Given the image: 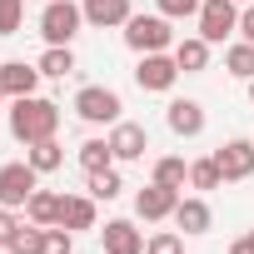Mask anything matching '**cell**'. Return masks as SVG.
<instances>
[{
    "instance_id": "cell-20",
    "label": "cell",
    "mask_w": 254,
    "mask_h": 254,
    "mask_svg": "<svg viewBox=\"0 0 254 254\" xmlns=\"http://www.w3.org/2000/svg\"><path fill=\"white\" fill-rule=\"evenodd\" d=\"M40 239H45V224H35V219H20L5 249H10V254H40Z\"/></svg>"
},
{
    "instance_id": "cell-21",
    "label": "cell",
    "mask_w": 254,
    "mask_h": 254,
    "mask_svg": "<svg viewBox=\"0 0 254 254\" xmlns=\"http://www.w3.org/2000/svg\"><path fill=\"white\" fill-rule=\"evenodd\" d=\"M75 70V55H70V45H50L45 55H40V75H50V80H65Z\"/></svg>"
},
{
    "instance_id": "cell-34",
    "label": "cell",
    "mask_w": 254,
    "mask_h": 254,
    "mask_svg": "<svg viewBox=\"0 0 254 254\" xmlns=\"http://www.w3.org/2000/svg\"><path fill=\"white\" fill-rule=\"evenodd\" d=\"M249 100H254V80H249Z\"/></svg>"
},
{
    "instance_id": "cell-15",
    "label": "cell",
    "mask_w": 254,
    "mask_h": 254,
    "mask_svg": "<svg viewBox=\"0 0 254 254\" xmlns=\"http://www.w3.org/2000/svg\"><path fill=\"white\" fill-rule=\"evenodd\" d=\"M175 224H180L185 234H209V224H214V209H209L199 194H190V199H180V204H175Z\"/></svg>"
},
{
    "instance_id": "cell-31",
    "label": "cell",
    "mask_w": 254,
    "mask_h": 254,
    "mask_svg": "<svg viewBox=\"0 0 254 254\" xmlns=\"http://www.w3.org/2000/svg\"><path fill=\"white\" fill-rule=\"evenodd\" d=\"M15 224H20V219H15V209H5V204H0V249L10 244V234H15Z\"/></svg>"
},
{
    "instance_id": "cell-1",
    "label": "cell",
    "mask_w": 254,
    "mask_h": 254,
    "mask_svg": "<svg viewBox=\"0 0 254 254\" xmlns=\"http://www.w3.org/2000/svg\"><path fill=\"white\" fill-rule=\"evenodd\" d=\"M60 130V105L45 100V95H20L10 105V135L20 145H40V140H55Z\"/></svg>"
},
{
    "instance_id": "cell-9",
    "label": "cell",
    "mask_w": 254,
    "mask_h": 254,
    "mask_svg": "<svg viewBox=\"0 0 254 254\" xmlns=\"http://www.w3.org/2000/svg\"><path fill=\"white\" fill-rule=\"evenodd\" d=\"M175 204H180V190H170V185H160V180H150L140 194H135V214L140 219H175Z\"/></svg>"
},
{
    "instance_id": "cell-8",
    "label": "cell",
    "mask_w": 254,
    "mask_h": 254,
    "mask_svg": "<svg viewBox=\"0 0 254 254\" xmlns=\"http://www.w3.org/2000/svg\"><path fill=\"white\" fill-rule=\"evenodd\" d=\"M214 165H219L224 185L249 180V175H254V140H229V145H219V150H214Z\"/></svg>"
},
{
    "instance_id": "cell-32",
    "label": "cell",
    "mask_w": 254,
    "mask_h": 254,
    "mask_svg": "<svg viewBox=\"0 0 254 254\" xmlns=\"http://www.w3.org/2000/svg\"><path fill=\"white\" fill-rule=\"evenodd\" d=\"M239 35L254 45V5H244V10H239Z\"/></svg>"
},
{
    "instance_id": "cell-7",
    "label": "cell",
    "mask_w": 254,
    "mask_h": 254,
    "mask_svg": "<svg viewBox=\"0 0 254 254\" xmlns=\"http://www.w3.org/2000/svg\"><path fill=\"white\" fill-rule=\"evenodd\" d=\"M175 80H180V65H175V55H165V50H155V55H140V65H135V85H140V90H150V95H165V90H175Z\"/></svg>"
},
{
    "instance_id": "cell-29",
    "label": "cell",
    "mask_w": 254,
    "mask_h": 254,
    "mask_svg": "<svg viewBox=\"0 0 254 254\" xmlns=\"http://www.w3.org/2000/svg\"><path fill=\"white\" fill-rule=\"evenodd\" d=\"M145 254H185V239H180L175 229H165V234H150V239H145Z\"/></svg>"
},
{
    "instance_id": "cell-16",
    "label": "cell",
    "mask_w": 254,
    "mask_h": 254,
    "mask_svg": "<svg viewBox=\"0 0 254 254\" xmlns=\"http://www.w3.org/2000/svg\"><path fill=\"white\" fill-rule=\"evenodd\" d=\"M60 224H65L70 234H75V229H95V199H90V194H65Z\"/></svg>"
},
{
    "instance_id": "cell-33",
    "label": "cell",
    "mask_w": 254,
    "mask_h": 254,
    "mask_svg": "<svg viewBox=\"0 0 254 254\" xmlns=\"http://www.w3.org/2000/svg\"><path fill=\"white\" fill-rule=\"evenodd\" d=\"M229 254H254V234H244V239H234V244H229Z\"/></svg>"
},
{
    "instance_id": "cell-30",
    "label": "cell",
    "mask_w": 254,
    "mask_h": 254,
    "mask_svg": "<svg viewBox=\"0 0 254 254\" xmlns=\"http://www.w3.org/2000/svg\"><path fill=\"white\" fill-rule=\"evenodd\" d=\"M155 5H160L165 20H190V15H199L204 0H155Z\"/></svg>"
},
{
    "instance_id": "cell-14",
    "label": "cell",
    "mask_w": 254,
    "mask_h": 254,
    "mask_svg": "<svg viewBox=\"0 0 254 254\" xmlns=\"http://www.w3.org/2000/svg\"><path fill=\"white\" fill-rule=\"evenodd\" d=\"M85 25H100V30H110V25H125L135 10H130V0H85Z\"/></svg>"
},
{
    "instance_id": "cell-5",
    "label": "cell",
    "mask_w": 254,
    "mask_h": 254,
    "mask_svg": "<svg viewBox=\"0 0 254 254\" xmlns=\"http://www.w3.org/2000/svg\"><path fill=\"white\" fill-rule=\"evenodd\" d=\"M120 95L115 90H105V85H85L80 95H75V115L80 120H90V125H120Z\"/></svg>"
},
{
    "instance_id": "cell-6",
    "label": "cell",
    "mask_w": 254,
    "mask_h": 254,
    "mask_svg": "<svg viewBox=\"0 0 254 254\" xmlns=\"http://www.w3.org/2000/svg\"><path fill=\"white\" fill-rule=\"evenodd\" d=\"M239 30V0H204L199 5V35L209 45H224V35Z\"/></svg>"
},
{
    "instance_id": "cell-22",
    "label": "cell",
    "mask_w": 254,
    "mask_h": 254,
    "mask_svg": "<svg viewBox=\"0 0 254 254\" xmlns=\"http://www.w3.org/2000/svg\"><path fill=\"white\" fill-rule=\"evenodd\" d=\"M80 165H85V175H95V170H110V165H115V150H110V140H85V145H80Z\"/></svg>"
},
{
    "instance_id": "cell-4",
    "label": "cell",
    "mask_w": 254,
    "mask_h": 254,
    "mask_svg": "<svg viewBox=\"0 0 254 254\" xmlns=\"http://www.w3.org/2000/svg\"><path fill=\"white\" fill-rule=\"evenodd\" d=\"M125 45L140 50V55H155V50L175 45V30H170L165 15H130V20H125Z\"/></svg>"
},
{
    "instance_id": "cell-25",
    "label": "cell",
    "mask_w": 254,
    "mask_h": 254,
    "mask_svg": "<svg viewBox=\"0 0 254 254\" xmlns=\"http://www.w3.org/2000/svg\"><path fill=\"white\" fill-rule=\"evenodd\" d=\"M120 190H125V180H120V170H115V165L90 175V199H115Z\"/></svg>"
},
{
    "instance_id": "cell-3",
    "label": "cell",
    "mask_w": 254,
    "mask_h": 254,
    "mask_svg": "<svg viewBox=\"0 0 254 254\" xmlns=\"http://www.w3.org/2000/svg\"><path fill=\"white\" fill-rule=\"evenodd\" d=\"M35 190H40V170H35L30 160L0 165V204H5V209H25Z\"/></svg>"
},
{
    "instance_id": "cell-19",
    "label": "cell",
    "mask_w": 254,
    "mask_h": 254,
    "mask_svg": "<svg viewBox=\"0 0 254 254\" xmlns=\"http://www.w3.org/2000/svg\"><path fill=\"white\" fill-rule=\"evenodd\" d=\"M25 160H30L40 175H50V170L65 165V150H60V140H40V145H25Z\"/></svg>"
},
{
    "instance_id": "cell-27",
    "label": "cell",
    "mask_w": 254,
    "mask_h": 254,
    "mask_svg": "<svg viewBox=\"0 0 254 254\" xmlns=\"http://www.w3.org/2000/svg\"><path fill=\"white\" fill-rule=\"evenodd\" d=\"M75 249V234L65 224H45V239H40V254H70Z\"/></svg>"
},
{
    "instance_id": "cell-10",
    "label": "cell",
    "mask_w": 254,
    "mask_h": 254,
    "mask_svg": "<svg viewBox=\"0 0 254 254\" xmlns=\"http://www.w3.org/2000/svg\"><path fill=\"white\" fill-rule=\"evenodd\" d=\"M110 150H115V160H145V150H150L145 125H135V120H120L115 130H110Z\"/></svg>"
},
{
    "instance_id": "cell-17",
    "label": "cell",
    "mask_w": 254,
    "mask_h": 254,
    "mask_svg": "<svg viewBox=\"0 0 254 254\" xmlns=\"http://www.w3.org/2000/svg\"><path fill=\"white\" fill-rule=\"evenodd\" d=\"M175 65H180L185 75H199V70L209 65V40H204V35L180 40V45H175Z\"/></svg>"
},
{
    "instance_id": "cell-13",
    "label": "cell",
    "mask_w": 254,
    "mask_h": 254,
    "mask_svg": "<svg viewBox=\"0 0 254 254\" xmlns=\"http://www.w3.org/2000/svg\"><path fill=\"white\" fill-rule=\"evenodd\" d=\"M165 120H170L175 135L194 140V135L204 130V105H199V100H170V105H165Z\"/></svg>"
},
{
    "instance_id": "cell-36",
    "label": "cell",
    "mask_w": 254,
    "mask_h": 254,
    "mask_svg": "<svg viewBox=\"0 0 254 254\" xmlns=\"http://www.w3.org/2000/svg\"><path fill=\"white\" fill-rule=\"evenodd\" d=\"M0 100H5V90H0Z\"/></svg>"
},
{
    "instance_id": "cell-26",
    "label": "cell",
    "mask_w": 254,
    "mask_h": 254,
    "mask_svg": "<svg viewBox=\"0 0 254 254\" xmlns=\"http://www.w3.org/2000/svg\"><path fill=\"white\" fill-rule=\"evenodd\" d=\"M190 185H194V190H219V185H224V175H219L214 155H209V160H194V165H190Z\"/></svg>"
},
{
    "instance_id": "cell-12",
    "label": "cell",
    "mask_w": 254,
    "mask_h": 254,
    "mask_svg": "<svg viewBox=\"0 0 254 254\" xmlns=\"http://www.w3.org/2000/svg\"><path fill=\"white\" fill-rule=\"evenodd\" d=\"M35 85H40V65H25V60H5L0 65V90H5V100L35 95Z\"/></svg>"
},
{
    "instance_id": "cell-28",
    "label": "cell",
    "mask_w": 254,
    "mask_h": 254,
    "mask_svg": "<svg viewBox=\"0 0 254 254\" xmlns=\"http://www.w3.org/2000/svg\"><path fill=\"white\" fill-rule=\"evenodd\" d=\"M25 25V0H0V35H15Z\"/></svg>"
},
{
    "instance_id": "cell-18",
    "label": "cell",
    "mask_w": 254,
    "mask_h": 254,
    "mask_svg": "<svg viewBox=\"0 0 254 254\" xmlns=\"http://www.w3.org/2000/svg\"><path fill=\"white\" fill-rule=\"evenodd\" d=\"M60 204H65V194L35 190V194H30V204H25V219H35V224H60Z\"/></svg>"
},
{
    "instance_id": "cell-23",
    "label": "cell",
    "mask_w": 254,
    "mask_h": 254,
    "mask_svg": "<svg viewBox=\"0 0 254 254\" xmlns=\"http://www.w3.org/2000/svg\"><path fill=\"white\" fill-rule=\"evenodd\" d=\"M224 70L239 75V80H254V45H249V40L229 45V50H224Z\"/></svg>"
},
{
    "instance_id": "cell-24",
    "label": "cell",
    "mask_w": 254,
    "mask_h": 254,
    "mask_svg": "<svg viewBox=\"0 0 254 254\" xmlns=\"http://www.w3.org/2000/svg\"><path fill=\"white\" fill-rule=\"evenodd\" d=\"M155 180H160V185H170V190H185V180H190V165H185L180 155H165V160L155 165Z\"/></svg>"
},
{
    "instance_id": "cell-2",
    "label": "cell",
    "mask_w": 254,
    "mask_h": 254,
    "mask_svg": "<svg viewBox=\"0 0 254 254\" xmlns=\"http://www.w3.org/2000/svg\"><path fill=\"white\" fill-rule=\"evenodd\" d=\"M85 25V10L75 5V0H45V10H40V35L45 45H70Z\"/></svg>"
},
{
    "instance_id": "cell-35",
    "label": "cell",
    "mask_w": 254,
    "mask_h": 254,
    "mask_svg": "<svg viewBox=\"0 0 254 254\" xmlns=\"http://www.w3.org/2000/svg\"><path fill=\"white\" fill-rule=\"evenodd\" d=\"M239 5H254V0H239Z\"/></svg>"
},
{
    "instance_id": "cell-11",
    "label": "cell",
    "mask_w": 254,
    "mask_h": 254,
    "mask_svg": "<svg viewBox=\"0 0 254 254\" xmlns=\"http://www.w3.org/2000/svg\"><path fill=\"white\" fill-rule=\"evenodd\" d=\"M100 244H105V254H145V234L130 219H110L100 229Z\"/></svg>"
}]
</instances>
